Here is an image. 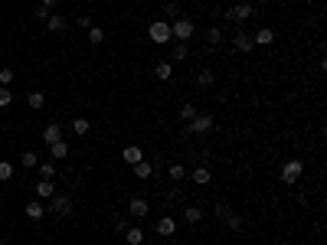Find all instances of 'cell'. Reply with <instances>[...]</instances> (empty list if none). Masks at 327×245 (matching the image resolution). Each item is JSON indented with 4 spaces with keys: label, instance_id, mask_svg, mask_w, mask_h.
<instances>
[{
    "label": "cell",
    "instance_id": "17",
    "mask_svg": "<svg viewBox=\"0 0 327 245\" xmlns=\"http://www.w3.org/2000/svg\"><path fill=\"white\" fill-rule=\"evenodd\" d=\"M183 222L200 226V222H203V209H200V206H187V209H183Z\"/></svg>",
    "mask_w": 327,
    "mask_h": 245
},
{
    "label": "cell",
    "instance_id": "13",
    "mask_svg": "<svg viewBox=\"0 0 327 245\" xmlns=\"http://www.w3.org/2000/svg\"><path fill=\"white\" fill-rule=\"evenodd\" d=\"M134 177H138V180H151V177H154V164H151V160H138V164H134Z\"/></svg>",
    "mask_w": 327,
    "mask_h": 245
},
{
    "label": "cell",
    "instance_id": "10",
    "mask_svg": "<svg viewBox=\"0 0 327 245\" xmlns=\"http://www.w3.org/2000/svg\"><path fill=\"white\" fill-rule=\"evenodd\" d=\"M43 141H46V147L56 141H63V124H46L43 127Z\"/></svg>",
    "mask_w": 327,
    "mask_h": 245
},
{
    "label": "cell",
    "instance_id": "2",
    "mask_svg": "<svg viewBox=\"0 0 327 245\" xmlns=\"http://www.w3.org/2000/svg\"><path fill=\"white\" fill-rule=\"evenodd\" d=\"M148 36H151V43H157V46L170 43V20H154V23L148 26Z\"/></svg>",
    "mask_w": 327,
    "mask_h": 245
},
{
    "label": "cell",
    "instance_id": "25",
    "mask_svg": "<svg viewBox=\"0 0 327 245\" xmlns=\"http://www.w3.org/2000/svg\"><path fill=\"white\" fill-rule=\"evenodd\" d=\"M88 43H92V46H101V43H105V30H101V26H88Z\"/></svg>",
    "mask_w": 327,
    "mask_h": 245
},
{
    "label": "cell",
    "instance_id": "15",
    "mask_svg": "<svg viewBox=\"0 0 327 245\" xmlns=\"http://www.w3.org/2000/svg\"><path fill=\"white\" fill-rule=\"evenodd\" d=\"M187 177H190V180H193V183H200V186H206V183L213 180V174H210V170H206V164H200V167H196V170H193V174H187Z\"/></svg>",
    "mask_w": 327,
    "mask_h": 245
},
{
    "label": "cell",
    "instance_id": "39",
    "mask_svg": "<svg viewBox=\"0 0 327 245\" xmlns=\"http://www.w3.org/2000/svg\"><path fill=\"white\" fill-rule=\"evenodd\" d=\"M76 23H79V26H82V30H88V26H95V23H92V16H79Z\"/></svg>",
    "mask_w": 327,
    "mask_h": 245
},
{
    "label": "cell",
    "instance_id": "9",
    "mask_svg": "<svg viewBox=\"0 0 327 245\" xmlns=\"http://www.w3.org/2000/svg\"><path fill=\"white\" fill-rule=\"evenodd\" d=\"M173 232H177V219L173 216H164L161 222H157V236H164V239H170Z\"/></svg>",
    "mask_w": 327,
    "mask_h": 245
},
{
    "label": "cell",
    "instance_id": "26",
    "mask_svg": "<svg viewBox=\"0 0 327 245\" xmlns=\"http://www.w3.org/2000/svg\"><path fill=\"white\" fill-rule=\"evenodd\" d=\"M167 177H170L173 183H180L183 177H187V170H183V164H170V167H167Z\"/></svg>",
    "mask_w": 327,
    "mask_h": 245
},
{
    "label": "cell",
    "instance_id": "18",
    "mask_svg": "<svg viewBox=\"0 0 327 245\" xmlns=\"http://www.w3.org/2000/svg\"><path fill=\"white\" fill-rule=\"evenodd\" d=\"M170 75H173V62H157L154 65V79L157 82H167Z\"/></svg>",
    "mask_w": 327,
    "mask_h": 245
},
{
    "label": "cell",
    "instance_id": "6",
    "mask_svg": "<svg viewBox=\"0 0 327 245\" xmlns=\"http://www.w3.org/2000/svg\"><path fill=\"white\" fill-rule=\"evenodd\" d=\"M46 203H49V209H53L56 216H69L72 213V196H66V193H53Z\"/></svg>",
    "mask_w": 327,
    "mask_h": 245
},
{
    "label": "cell",
    "instance_id": "34",
    "mask_svg": "<svg viewBox=\"0 0 327 245\" xmlns=\"http://www.w3.org/2000/svg\"><path fill=\"white\" fill-rule=\"evenodd\" d=\"M10 102H13V92H10L7 85H0V108H7Z\"/></svg>",
    "mask_w": 327,
    "mask_h": 245
},
{
    "label": "cell",
    "instance_id": "16",
    "mask_svg": "<svg viewBox=\"0 0 327 245\" xmlns=\"http://www.w3.org/2000/svg\"><path fill=\"white\" fill-rule=\"evenodd\" d=\"M216 46H223V30H219V26H210V30H206V49H216Z\"/></svg>",
    "mask_w": 327,
    "mask_h": 245
},
{
    "label": "cell",
    "instance_id": "40",
    "mask_svg": "<svg viewBox=\"0 0 327 245\" xmlns=\"http://www.w3.org/2000/svg\"><path fill=\"white\" fill-rule=\"evenodd\" d=\"M59 0H39V7H56Z\"/></svg>",
    "mask_w": 327,
    "mask_h": 245
},
{
    "label": "cell",
    "instance_id": "7",
    "mask_svg": "<svg viewBox=\"0 0 327 245\" xmlns=\"http://www.w3.org/2000/svg\"><path fill=\"white\" fill-rule=\"evenodd\" d=\"M233 49H236V53H252V49H255V43H252V33L239 30V33L233 36Z\"/></svg>",
    "mask_w": 327,
    "mask_h": 245
},
{
    "label": "cell",
    "instance_id": "38",
    "mask_svg": "<svg viewBox=\"0 0 327 245\" xmlns=\"http://www.w3.org/2000/svg\"><path fill=\"white\" fill-rule=\"evenodd\" d=\"M36 20H43V23H46V20H49V7H36Z\"/></svg>",
    "mask_w": 327,
    "mask_h": 245
},
{
    "label": "cell",
    "instance_id": "31",
    "mask_svg": "<svg viewBox=\"0 0 327 245\" xmlns=\"http://www.w3.org/2000/svg\"><path fill=\"white\" fill-rule=\"evenodd\" d=\"M196 82H200V85L206 88V85H213V82H216V75H213L210 69H200V72H196Z\"/></svg>",
    "mask_w": 327,
    "mask_h": 245
},
{
    "label": "cell",
    "instance_id": "36",
    "mask_svg": "<svg viewBox=\"0 0 327 245\" xmlns=\"http://www.w3.org/2000/svg\"><path fill=\"white\" fill-rule=\"evenodd\" d=\"M13 82V69H0V85H10Z\"/></svg>",
    "mask_w": 327,
    "mask_h": 245
},
{
    "label": "cell",
    "instance_id": "1",
    "mask_svg": "<svg viewBox=\"0 0 327 245\" xmlns=\"http://www.w3.org/2000/svg\"><path fill=\"white\" fill-rule=\"evenodd\" d=\"M193 33H196L193 20H183V16L170 20V40H177V43H187L190 36H193Z\"/></svg>",
    "mask_w": 327,
    "mask_h": 245
},
{
    "label": "cell",
    "instance_id": "22",
    "mask_svg": "<svg viewBox=\"0 0 327 245\" xmlns=\"http://www.w3.org/2000/svg\"><path fill=\"white\" fill-rule=\"evenodd\" d=\"M20 164H23L26 170H36V164H39L36 150H23V154H20Z\"/></svg>",
    "mask_w": 327,
    "mask_h": 245
},
{
    "label": "cell",
    "instance_id": "20",
    "mask_svg": "<svg viewBox=\"0 0 327 245\" xmlns=\"http://www.w3.org/2000/svg\"><path fill=\"white\" fill-rule=\"evenodd\" d=\"M53 193H56V183H53V180H39V183H36V196H39V199H49Z\"/></svg>",
    "mask_w": 327,
    "mask_h": 245
},
{
    "label": "cell",
    "instance_id": "19",
    "mask_svg": "<svg viewBox=\"0 0 327 245\" xmlns=\"http://www.w3.org/2000/svg\"><path fill=\"white\" fill-rule=\"evenodd\" d=\"M121 236H125V242H128V245H141V242H144V232H141L138 226H128Z\"/></svg>",
    "mask_w": 327,
    "mask_h": 245
},
{
    "label": "cell",
    "instance_id": "14",
    "mask_svg": "<svg viewBox=\"0 0 327 245\" xmlns=\"http://www.w3.org/2000/svg\"><path fill=\"white\" fill-rule=\"evenodd\" d=\"M252 43H255V46H272V43H275V33L268 30V26H262V30H255Z\"/></svg>",
    "mask_w": 327,
    "mask_h": 245
},
{
    "label": "cell",
    "instance_id": "8",
    "mask_svg": "<svg viewBox=\"0 0 327 245\" xmlns=\"http://www.w3.org/2000/svg\"><path fill=\"white\" fill-rule=\"evenodd\" d=\"M128 209H131V216H138V219H144V216L151 213V203L144 196H134L131 203H128Z\"/></svg>",
    "mask_w": 327,
    "mask_h": 245
},
{
    "label": "cell",
    "instance_id": "33",
    "mask_svg": "<svg viewBox=\"0 0 327 245\" xmlns=\"http://www.w3.org/2000/svg\"><path fill=\"white\" fill-rule=\"evenodd\" d=\"M164 13L170 16V20H177V16H180V0H170V3L164 7Z\"/></svg>",
    "mask_w": 327,
    "mask_h": 245
},
{
    "label": "cell",
    "instance_id": "28",
    "mask_svg": "<svg viewBox=\"0 0 327 245\" xmlns=\"http://www.w3.org/2000/svg\"><path fill=\"white\" fill-rule=\"evenodd\" d=\"M177 115H180V121H193L196 118V105H180V111H177Z\"/></svg>",
    "mask_w": 327,
    "mask_h": 245
},
{
    "label": "cell",
    "instance_id": "32",
    "mask_svg": "<svg viewBox=\"0 0 327 245\" xmlns=\"http://www.w3.org/2000/svg\"><path fill=\"white\" fill-rule=\"evenodd\" d=\"M88 127H92L88 118H76V121H72V131H76V134H88Z\"/></svg>",
    "mask_w": 327,
    "mask_h": 245
},
{
    "label": "cell",
    "instance_id": "12",
    "mask_svg": "<svg viewBox=\"0 0 327 245\" xmlns=\"http://www.w3.org/2000/svg\"><path fill=\"white\" fill-rule=\"evenodd\" d=\"M66 26H69V20H66L63 13H49V20H46V30L49 33H63Z\"/></svg>",
    "mask_w": 327,
    "mask_h": 245
},
{
    "label": "cell",
    "instance_id": "23",
    "mask_svg": "<svg viewBox=\"0 0 327 245\" xmlns=\"http://www.w3.org/2000/svg\"><path fill=\"white\" fill-rule=\"evenodd\" d=\"M36 170H39V177H43V180H53V177H56V164H53V160L36 164Z\"/></svg>",
    "mask_w": 327,
    "mask_h": 245
},
{
    "label": "cell",
    "instance_id": "24",
    "mask_svg": "<svg viewBox=\"0 0 327 245\" xmlns=\"http://www.w3.org/2000/svg\"><path fill=\"white\" fill-rule=\"evenodd\" d=\"M26 105H30L33 111H39L43 105H46V95H43V92H30V95H26Z\"/></svg>",
    "mask_w": 327,
    "mask_h": 245
},
{
    "label": "cell",
    "instance_id": "21",
    "mask_svg": "<svg viewBox=\"0 0 327 245\" xmlns=\"http://www.w3.org/2000/svg\"><path fill=\"white\" fill-rule=\"evenodd\" d=\"M49 154H53L56 160L69 157V144H66V141H56V144H49Z\"/></svg>",
    "mask_w": 327,
    "mask_h": 245
},
{
    "label": "cell",
    "instance_id": "41",
    "mask_svg": "<svg viewBox=\"0 0 327 245\" xmlns=\"http://www.w3.org/2000/svg\"><path fill=\"white\" fill-rule=\"evenodd\" d=\"M0 245H3V239H0Z\"/></svg>",
    "mask_w": 327,
    "mask_h": 245
},
{
    "label": "cell",
    "instance_id": "27",
    "mask_svg": "<svg viewBox=\"0 0 327 245\" xmlns=\"http://www.w3.org/2000/svg\"><path fill=\"white\" fill-rule=\"evenodd\" d=\"M43 213H46L43 203H26V216H30V219H43Z\"/></svg>",
    "mask_w": 327,
    "mask_h": 245
},
{
    "label": "cell",
    "instance_id": "3",
    "mask_svg": "<svg viewBox=\"0 0 327 245\" xmlns=\"http://www.w3.org/2000/svg\"><path fill=\"white\" fill-rule=\"evenodd\" d=\"M213 131V115L210 111H196V118L187 124V134H206Z\"/></svg>",
    "mask_w": 327,
    "mask_h": 245
},
{
    "label": "cell",
    "instance_id": "30",
    "mask_svg": "<svg viewBox=\"0 0 327 245\" xmlns=\"http://www.w3.org/2000/svg\"><path fill=\"white\" fill-rule=\"evenodd\" d=\"M229 226V232H242V216H236V213H229L226 219H223Z\"/></svg>",
    "mask_w": 327,
    "mask_h": 245
},
{
    "label": "cell",
    "instance_id": "29",
    "mask_svg": "<svg viewBox=\"0 0 327 245\" xmlns=\"http://www.w3.org/2000/svg\"><path fill=\"white\" fill-rule=\"evenodd\" d=\"M7 180H13V164L10 160H0V183H7Z\"/></svg>",
    "mask_w": 327,
    "mask_h": 245
},
{
    "label": "cell",
    "instance_id": "35",
    "mask_svg": "<svg viewBox=\"0 0 327 245\" xmlns=\"http://www.w3.org/2000/svg\"><path fill=\"white\" fill-rule=\"evenodd\" d=\"M187 53H190V49L183 46V43H177V46H173V59H177V62H183V59H187Z\"/></svg>",
    "mask_w": 327,
    "mask_h": 245
},
{
    "label": "cell",
    "instance_id": "37",
    "mask_svg": "<svg viewBox=\"0 0 327 245\" xmlns=\"http://www.w3.org/2000/svg\"><path fill=\"white\" fill-rule=\"evenodd\" d=\"M229 213H233V209H229V203H216V216H219V219H226Z\"/></svg>",
    "mask_w": 327,
    "mask_h": 245
},
{
    "label": "cell",
    "instance_id": "5",
    "mask_svg": "<svg viewBox=\"0 0 327 245\" xmlns=\"http://www.w3.org/2000/svg\"><path fill=\"white\" fill-rule=\"evenodd\" d=\"M252 16H255V7H252V3H233V7L226 10V20H233V23H245Z\"/></svg>",
    "mask_w": 327,
    "mask_h": 245
},
{
    "label": "cell",
    "instance_id": "11",
    "mask_svg": "<svg viewBox=\"0 0 327 245\" xmlns=\"http://www.w3.org/2000/svg\"><path fill=\"white\" fill-rule=\"evenodd\" d=\"M121 157H125V164H131V167H134L138 160H144V150H141L138 144H128V147L121 150Z\"/></svg>",
    "mask_w": 327,
    "mask_h": 245
},
{
    "label": "cell",
    "instance_id": "4",
    "mask_svg": "<svg viewBox=\"0 0 327 245\" xmlns=\"http://www.w3.org/2000/svg\"><path fill=\"white\" fill-rule=\"evenodd\" d=\"M301 174H304V164L301 160H285V164H281V183H298L301 180Z\"/></svg>",
    "mask_w": 327,
    "mask_h": 245
}]
</instances>
